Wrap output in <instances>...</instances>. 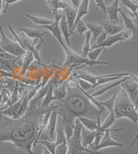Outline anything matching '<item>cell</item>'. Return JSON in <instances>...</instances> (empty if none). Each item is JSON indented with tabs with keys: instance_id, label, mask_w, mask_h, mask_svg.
<instances>
[{
	"instance_id": "8992f818",
	"label": "cell",
	"mask_w": 138,
	"mask_h": 154,
	"mask_svg": "<svg viewBox=\"0 0 138 154\" xmlns=\"http://www.w3.org/2000/svg\"><path fill=\"white\" fill-rule=\"evenodd\" d=\"M8 28L10 29V33L14 35V37L16 38V42L20 45L21 47L24 50L26 51H30L34 56V59H36L38 61V63H42L41 62V56H40V49H41V44L42 42H39L37 45L34 43V40L30 39L29 37H28L27 35H25L24 33L21 32L20 35H18L15 30L9 24L8 25Z\"/></svg>"
},
{
	"instance_id": "7dc6e473",
	"label": "cell",
	"mask_w": 138,
	"mask_h": 154,
	"mask_svg": "<svg viewBox=\"0 0 138 154\" xmlns=\"http://www.w3.org/2000/svg\"><path fill=\"white\" fill-rule=\"evenodd\" d=\"M86 154H87V153H86Z\"/></svg>"
},
{
	"instance_id": "4316f807",
	"label": "cell",
	"mask_w": 138,
	"mask_h": 154,
	"mask_svg": "<svg viewBox=\"0 0 138 154\" xmlns=\"http://www.w3.org/2000/svg\"><path fill=\"white\" fill-rule=\"evenodd\" d=\"M116 121H117V119H116L115 113H114V112H110V113H109V115L107 116V118H106L105 120L104 121L103 124H101L100 126H98V128L97 130H101V131H103V132H105V130L110 128L111 126L115 124Z\"/></svg>"
},
{
	"instance_id": "f6af8a7d",
	"label": "cell",
	"mask_w": 138,
	"mask_h": 154,
	"mask_svg": "<svg viewBox=\"0 0 138 154\" xmlns=\"http://www.w3.org/2000/svg\"><path fill=\"white\" fill-rule=\"evenodd\" d=\"M3 91V84H0V94Z\"/></svg>"
},
{
	"instance_id": "30bf717a",
	"label": "cell",
	"mask_w": 138,
	"mask_h": 154,
	"mask_svg": "<svg viewBox=\"0 0 138 154\" xmlns=\"http://www.w3.org/2000/svg\"><path fill=\"white\" fill-rule=\"evenodd\" d=\"M123 130H124L123 128H117V129H110L109 128V129L105 130L103 138H102V140L100 141L99 145L95 147V148H93L92 150L93 151H100L101 149H104V148H107V147H120V148H124V144L117 141L110 135L111 132H120V131H123Z\"/></svg>"
},
{
	"instance_id": "e575fe53",
	"label": "cell",
	"mask_w": 138,
	"mask_h": 154,
	"mask_svg": "<svg viewBox=\"0 0 138 154\" xmlns=\"http://www.w3.org/2000/svg\"><path fill=\"white\" fill-rule=\"evenodd\" d=\"M104 49L103 48H97L94 49H91L90 52L87 54V58L91 60V61H98V58L99 57L100 54L103 52Z\"/></svg>"
},
{
	"instance_id": "9c48e42d",
	"label": "cell",
	"mask_w": 138,
	"mask_h": 154,
	"mask_svg": "<svg viewBox=\"0 0 138 154\" xmlns=\"http://www.w3.org/2000/svg\"><path fill=\"white\" fill-rule=\"evenodd\" d=\"M57 120H58V114H57L56 110L54 109L50 113L47 126L45 127L43 133H41L39 140H47L55 141V132H56V127H57Z\"/></svg>"
},
{
	"instance_id": "2e32d148",
	"label": "cell",
	"mask_w": 138,
	"mask_h": 154,
	"mask_svg": "<svg viewBox=\"0 0 138 154\" xmlns=\"http://www.w3.org/2000/svg\"><path fill=\"white\" fill-rule=\"evenodd\" d=\"M23 97H24V94L21 97V99H19L16 102H15L14 104L10 105L7 108H4V110H0V113L4 114V115H6L10 118H12V119H17L18 118V112H19L21 105L22 103Z\"/></svg>"
},
{
	"instance_id": "4dcf8cb0",
	"label": "cell",
	"mask_w": 138,
	"mask_h": 154,
	"mask_svg": "<svg viewBox=\"0 0 138 154\" xmlns=\"http://www.w3.org/2000/svg\"><path fill=\"white\" fill-rule=\"evenodd\" d=\"M123 4H124V5L126 8H128L130 11H131V13H132V16H133V17H136V19H138V16H137V9H138V4H136V3H134L133 1H131V0H120Z\"/></svg>"
},
{
	"instance_id": "52a82bcc",
	"label": "cell",
	"mask_w": 138,
	"mask_h": 154,
	"mask_svg": "<svg viewBox=\"0 0 138 154\" xmlns=\"http://www.w3.org/2000/svg\"><path fill=\"white\" fill-rule=\"evenodd\" d=\"M83 126L78 119L74 121V129L73 136L68 141V152L67 154H86L85 147L82 146L81 131Z\"/></svg>"
},
{
	"instance_id": "f35d334b",
	"label": "cell",
	"mask_w": 138,
	"mask_h": 154,
	"mask_svg": "<svg viewBox=\"0 0 138 154\" xmlns=\"http://www.w3.org/2000/svg\"><path fill=\"white\" fill-rule=\"evenodd\" d=\"M107 36H108L107 33H106V32L104 30L103 32H102L100 35L97 37V39L95 40V44H94V45H98V44H101L102 42L105 41V39L107 38Z\"/></svg>"
},
{
	"instance_id": "7402d4cb",
	"label": "cell",
	"mask_w": 138,
	"mask_h": 154,
	"mask_svg": "<svg viewBox=\"0 0 138 154\" xmlns=\"http://www.w3.org/2000/svg\"><path fill=\"white\" fill-rule=\"evenodd\" d=\"M59 27H60V29L62 31V36L64 37L65 41L67 42V45L68 47H71V43H70V37H71V35L69 33L68 25L67 18H66V16L64 14V12L62 14L61 20L59 22Z\"/></svg>"
},
{
	"instance_id": "3957f363",
	"label": "cell",
	"mask_w": 138,
	"mask_h": 154,
	"mask_svg": "<svg viewBox=\"0 0 138 154\" xmlns=\"http://www.w3.org/2000/svg\"><path fill=\"white\" fill-rule=\"evenodd\" d=\"M113 112L117 119L125 118L134 123L138 122V111L123 89L117 94Z\"/></svg>"
},
{
	"instance_id": "5bb4252c",
	"label": "cell",
	"mask_w": 138,
	"mask_h": 154,
	"mask_svg": "<svg viewBox=\"0 0 138 154\" xmlns=\"http://www.w3.org/2000/svg\"><path fill=\"white\" fill-rule=\"evenodd\" d=\"M19 30L21 32L24 33L27 35L28 37H29L30 39L34 40V43L37 45V41H44L43 36L47 34V30L45 31L43 29L41 28H24V27H20Z\"/></svg>"
},
{
	"instance_id": "7c38bea8",
	"label": "cell",
	"mask_w": 138,
	"mask_h": 154,
	"mask_svg": "<svg viewBox=\"0 0 138 154\" xmlns=\"http://www.w3.org/2000/svg\"><path fill=\"white\" fill-rule=\"evenodd\" d=\"M120 86L122 87V89L126 93L132 103L138 98V85L131 79L130 76L126 81H124Z\"/></svg>"
},
{
	"instance_id": "5b68a950",
	"label": "cell",
	"mask_w": 138,
	"mask_h": 154,
	"mask_svg": "<svg viewBox=\"0 0 138 154\" xmlns=\"http://www.w3.org/2000/svg\"><path fill=\"white\" fill-rule=\"evenodd\" d=\"M62 49L65 52L66 59L63 63V66L69 65H87V66H95V65H109L110 63L106 61H91L87 57H84L81 55L77 54L73 49H71L66 43L62 46Z\"/></svg>"
},
{
	"instance_id": "74e56055",
	"label": "cell",
	"mask_w": 138,
	"mask_h": 154,
	"mask_svg": "<svg viewBox=\"0 0 138 154\" xmlns=\"http://www.w3.org/2000/svg\"><path fill=\"white\" fill-rule=\"evenodd\" d=\"M68 142H64L55 147V154H67L68 152Z\"/></svg>"
},
{
	"instance_id": "9a60e30c",
	"label": "cell",
	"mask_w": 138,
	"mask_h": 154,
	"mask_svg": "<svg viewBox=\"0 0 138 154\" xmlns=\"http://www.w3.org/2000/svg\"><path fill=\"white\" fill-rule=\"evenodd\" d=\"M119 2L120 0H114L110 5L106 6V12L105 14L108 16V19L110 23L118 24V14L122 11V9L119 6Z\"/></svg>"
},
{
	"instance_id": "d6986e66",
	"label": "cell",
	"mask_w": 138,
	"mask_h": 154,
	"mask_svg": "<svg viewBox=\"0 0 138 154\" xmlns=\"http://www.w3.org/2000/svg\"><path fill=\"white\" fill-rule=\"evenodd\" d=\"M89 5H90V0H81L79 6L77 8V17H76L75 23L74 25V31L75 30V25L77 24V23L79 21H80L83 17L86 15L88 14L89 11Z\"/></svg>"
},
{
	"instance_id": "ab89813d",
	"label": "cell",
	"mask_w": 138,
	"mask_h": 154,
	"mask_svg": "<svg viewBox=\"0 0 138 154\" xmlns=\"http://www.w3.org/2000/svg\"><path fill=\"white\" fill-rule=\"evenodd\" d=\"M95 3H96L97 9L102 10L104 13L106 12V5L104 4V0H95Z\"/></svg>"
},
{
	"instance_id": "8d00e7d4",
	"label": "cell",
	"mask_w": 138,
	"mask_h": 154,
	"mask_svg": "<svg viewBox=\"0 0 138 154\" xmlns=\"http://www.w3.org/2000/svg\"><path fill=\"white\" fill-rule=\"evenodd\" d=\"M74 29L77 30V32L79 33V34H80V35H82V34H85L87 30H88V29L86 27V23L83 21L82 19L80 20V21H79L77 23V24L75 25V28Z\"/></svg>"
},
{
	"instance_id": "b9f144b4",
	"label": "cell",
	"mask_w": 138,
	"mask_h": 154,
	"mask_svg": "<svg viewBox=\"0 0 138 154\" xmlns=\"http://www.w3.org/2000/svg\"><path fill=\"white\" fill-rule=\"evenodd\" d=\"M130 78L136 83V84L138 85V76L137 75H133V74H130Z\"/></svg>"
},
{
	"instance_id": "4fadbf2b",
	"label": "cell",
	"mask_w": 138,
	"mask_h": 154,
	"mask_svg": "<svg viewBox=\"0 0 138 154\" xmlns=\"http://www.w3.org/2000/svg\"><path fill=\"white\" fill-rule=\"evenodd\" d=\"M62 11L64 12V14L66 16L67 22H68V25L69 28V33L72 35L74 34V25L76 20V17H77V9L73 6H70L67 2H65Z\"/></svg>"
},
{
	"instance_id": "ee69618b",
	"label": "cell",
	"mask_w": 138,
	"mask_h": 154,
	"mask_svg": "<svg viewBox=\"0 0 138 154\" xmlns=\"http://www.w3.org/2000/svg\"><path fill=\"white\" fill-rule=\"evenodd\" d=\"M3 11V0H0V14Z\"/></svg>"
},
{
	"instance_id": "ffe728a7",
	"label": "cell",
	"mask_w": 138,
	"mask_h": 154,
	"mask_svg": "<svg viewBox=\"0 0 138 154\" xmlns=\"http://www.w3.org/2000/svg\"><path fill=\"white\" fill-rule=\"evenodd\" d=\"M103 27L104 30L107 33L108 35H116L117 33H120L124 30V27L120 26L119 24H115L110 23L109 21H103L100 24Z\"/></svg>"
},
{
	"instance_id": "d590c367",
	"label": "cell",
	"mask_w": 138,
	"mask_h": 154,
	"mask_svg": "<svg viewBox=\"0 0 138 154\" xmlns=\"http://www.w3.org/2000/svg\"><path fill=\"white\" fill-rule=\"evenodd\" d=\"M77 82H78V85L80 88H82L83 90L85 91H87V90H91V89H93L92 88V85L91 84L90 82H88L86 80H83L81 78H76Z\"/></svg>"
},
{
	"instance_id": "60d3db41",
	"label": "cell",
	"mask_w": 138,
	"mask_h": 154,
	"mask_svg": "<svg viewBox=\"0 0 138 154\" xmlns=\"http://www.w3.org/2000/svg\"><path fill=\"white\" fill-rule=\"evenodd\" d=\"M3 1L5 2V6L3 9V11H2V12H3L4 14H5L7 12V10H8V8H9L10 5H14V4H16V2H19L21 0H3Z\"/></svg>"
},
{
	"instance_id": "8fae6325",
	"label": "cell",
	"mask_w": 138,
	"mask_h": 154,
	"mask_svg": "<svg viewBox=\"0 0 138 154\" xmlns=\"http://www.w3.org/2000/svg\"><path fill=\"white\" fill-rule=\"evenodd\" d=\"M132 38V35L130 31H125L123 30L122 32L120 33H117L116 35H112L107 36V38L105 39V41L103 42L101 44H98V45H93L91 49H97V48H103V49H106V48H109L113 46L114 44H116L117 42H122L126 41V40H129Z\"/></svg>"
},
{
	"instance_id": "ac0fdd59",
	"label": "cell",
	"mask_w": 138,
	"mask_h": 154,
	"mask_svg": "<svg viewBox=\"0 0 138 154\" xmlns=\"http://www.w3.org/2000/svg\"><path fill=\"white\" fill-rule=\"evenodd\" d=\"M129 77H130V75L123 77V78H121V79H118V80H117V81H114V82H111V83L110 82V84H108L106 87H104V88H101V89H98V90H97L96 92L92 93L91 95H92V97H94V98L98 97V96H101V95H103L104 93H106L107 91H109V90L112 89V88H117V87H118V86H120V85L122 84L124 81H126Z\"/></svg>"
},
{
	"instance_id": "277c9868",
	"label": "cell",
	"mask_w": 138,
	"mask_h": 154,
	"mask_svg": "<svg viewBox=\"0 0 138 154\" xmlns=\"http://www.w3.org/2000/svg\"><path fill=\"white\" fill-rule=\"evenodd\" d=\"M128 75H130V73H117V74H109L103 75H95L84 70H79L74 73L75 78H81L83 80L87 81L92 85V88H95L99 85L110 83L111 82L117 81L118 79H121Z\"/></svg>"
},
{
	"instance_id": "d4e9b609",
	"label": "cell",
	"mask_w": 138,
	"mask_h": 154,
	"mask_svg": "<svg viewBox=\"0 0 138 154\" xmlns=\"http://www.w3.org/2000/svg\"><path fill=\"white\" fill-rule=\"evenodd\" d=\"M22 56H23V61L22 63V69H21V75H25L28 68L29 67L30 63H32L34 59V55L30 51H25V53L22 55Z\"/></svg>"
},
{
	"instance_id": "83f0119b",
	"label": "cell",
	"mask_w": 138,
	"mask_h": 154,
	"mask_svg": "<svg viewBox=\"0 0 138 154\" xmlns=\"http://www.w3.org/2000/svg\"><path fill=\"white\" fill-rule=\"evenodd\" d=\"M86 27L88 29L90 32L92 33V35L93 36V41L95 42L97 37L100 35L104 31L103 27L100 24H97V23H86Z\"/></svg>"
},
{
	"instance_id": "ba28073f",
	"label": "cell",
	"mask_w": 138,
	"mask_h": 154,
	"mask_svg": "<svg viewBox=\"0 0 138 154\" xmlns=\"http://www.w3.org/2000/svg\"><path fill=\"white\" fill-rule=\"evenodd\" d=\"M0 35H1V39H0V48L1 49L7 53L10 54L12 56H16V57L22 56L26 50L22 49L16 42V41H13V40L10 39L6 35V34L4 33L2 26H0Z\"/></svg>"
},
{
	"instance_id": "bcb514c9",
	"label": "cell",
	"mask_w": 138,
	"mask_h": 154,
	"mask_svg": "<svg viewBox=\"0 0 138 154\" xmlns=\"http://www.w3.org/2000/svg\"><path fill=\"white\" fill-rule=\"evenodd\" d=\"M137 16H138V9H137ZM137 20H138V19H137Z\"/></svg>"
},
{
	"instance_id": "f546056e",
	"label": "cell",
	"mask_w": 138,
	"mask_h": 154,
	"mask_svg": "<svg viewBox=\"0 0 138 154\" xmlns=\"http://www.w3.org/2000/svg\"><path fill=\"white\" fill-rule=\"evenodd\" d=\"M91 37H92V33L90 32L89 30H87L85 33V42L83 45L82 52H81V56L84 57H86L87 54L90 52L91 50V45H90V42H91Z\"/></svg>"
},
{
	"instance_id": "6da1fadb",
	"label": "cell",
	"mask_w": 138,
	"mask_h": 154,
	"mask_svg": "<svg viewBox=\"0 0 138 154\" xmlns=\"http://www.w3.org/2000/svg\"><path fill=\"white\" fill-rule=\"evenodd\" d=\"M48 82L41 91L30 100L25 113L17 119H12L0 113V146L10 142L22 152L34 154L32 148L36 146L41 137V122L50 108L41 107V101L49 88Z\"/></svg>"
},
{
	"instance_id": "484cf974",
	"label": "cell",
	"mask_w": 138,
	"mask_h": 154,
	"mask_svg": "<svg viewBox=\"0 0 138 154\" xmlns=\"http://www.w3.org/2000/svg\"><path fill=\"white\" fill-rule=\"evenodd\" d=\"M68 94V85L63 84L62 86L55 88L53 89V96L55 100H62L67 96Z\"/></svg>"
},
{
	"instance_id": "f1b7e54d",
	"label": "cell",
	"mask_w": 138,
	"mask_h": 154,
	"mask_svg": "<svg viewBox=\"0 0 138 154\" xmlns=\"http://www.w3.org/2000/svg\"><path fill=\"white\" fill-rule=\"evenodd\" d=\"M53 89H54L53 82H51L48 89V92H47L46 95L44 96V98L42 99V101H41V107L42 108H47L53 101H55L54 96H53Z\"/></svg>"
},
{
	"instance_id": "603a6c76",
	"label": "cell",
	"mask_w": 138,
	"mask_h": 154,
	"mask_svg": "<svg viewBox=\"0 0 138 154\" xmlns=\"http://www.w3.org/2000/svg\"><path fill=\"white\" fill-rule=\"evenodd\" d=\"M78 119L80 121V123L82 124V126L85 128H86L87 130H90V131H93V132H95L98 128V126L101 125V123H98L97 119H91V118L80 117V118H78Z\"/></svg>"
},
{
	"instance_id": "7bdbcfd3",
	"label": "cell",
	"mask_w": 138,
	"mask_h": 154,
	"mask_svg": "<svg viewBox=\"0 0 138 154\" xmlns=\"http://www.w3.org/2000/svg\"><path fill=\"white\" fill-rule=\"evenodd\" d=\"M137 140H138V133L136 134V136H135L134 140H133L132 143H131V148H133V147H134V146L136 145V143L137 142Z\"/></svg>"
},
{
	"instance_id": "d6a6232c",
	"label": "cell",
	"mask_w": 138,
	"mask_h": 154,
	"mask_svg": "<svg viewBox=\"0 0 138 154\" xmlns=\"http://www.w3.org/2000/svg\"><path fill=\"white\" fill-rule=\"evenodd\" d=\"M116 97H117V94H113L110 98L107 99L104 101H100V104L103 106L104 107L108 110L109 112H113L114 110V106H115V100H116Z\"/></svg>"
},
{
	"instance_id": "1f68e13d",
	"label": "cell",
	"mask_w": 138,
	"mask_h": 154,
	"mask_svg": "<svg viewBox=\"0 0 138 154\" xmlns=\"http://www.w3.org/2000/svg\"><path fill=\"white\" fill-rule=\"evenodd\" d=\"M55 133H56V137H55V142L56 146H58L60 144H62L64 142H68L63 127H62L61 126L56 127V132H55Z\"/></svg>"
},
{
	"instance_id": "cb8c5ba5",
	"label": "cell",
	"mask_w": 138,
	"mask_h": 154,
	"mask_svg": "<svg viewBox=\"0 0 138 154\" xmlns=\"http://www.w3.org/2000/svg\"><path fill=\"white\" fill-rule=\"evenodd\" d=\"M24 16L28 17V19H30L35 24H37L38 26H44V25L52 24L55 22V19H49V18L42 17H37V16H34V15H31L29 13H25Z\"/></svg>"
},
{
	"instance_id": "836d02e7",
	"label": "cell",
	"mask_w": 138,
	"mask_h": 154,
	"mask_svg": "<svg viewBox=\"0 0 138 154\" xmlns=\"http://www.w3.org/2000/svg\"><path fill=\"white\" fill-rule=\"evenodd\" d=\"M37 144H41L43 145L44 147H46L48 150V152L51 154H55V147H56V145H55V141H51V140H39Z\"/></svg>"
},
{
	"instance_id": "e0dca14e",
	"label": "cell",
	"mask_w": 138,
	"mask_h": 154,
	"mask_svg": "<svg viewBox=\"0 0 138 154\" xmlns=\"http://www.w3.org/2000/svg\"><path fill=\"white\" fill-rule=\"evenodd\" d=\"M120 15L123 17L124 27L127 29L128 31L130 32L131 35H132V38L133 39H138V28L136 26V24L134 23L132 17H129L128 15L124 12L123 10L120 11Z\"/></svg>"
},
{
	"instance_id": "44dd1931",
	"label": "cell",
	"mask_w": 138,
	"mask_h": 154,
	"mask_svg": "<svg viewBox=\"0 0 138 154\" xmlns=\"http://www.w3.org/2000/svg\"><path fill=\"white\" fill-rule=\"evenodd\" d=\"M94 138H95V132L87 130L83 126L81 131V141H82L83 146L85 148H89L93 143Z\"/></svg>"
},
{
	"instance_id": "7a4b0ae2",
	"label": "cell",
	"mask_w": 138,
	"mask_h": 154,
	"mask_svg": "<svg viewBox=\"0 0 138 154\" xmlns=\"http://www.w3.org/2000/svg\"><path fill=\"white\" fill-rule=\"evenodd\" d=\"M68 85L67 96L62 100H55L52 105L56 110L58 117L61 118L59 126L63 127L67 141L73 136L74 129V121L80 117H86L93 119H101L103 111L98 109L82 91L78 84L70 83Z\"/></svg>"
}]
</instances>
